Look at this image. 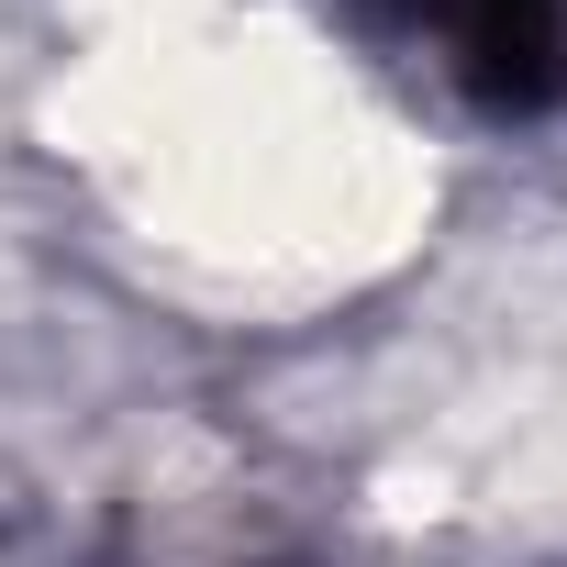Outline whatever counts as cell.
<instances>
[{
	"instance_id": "cell-1",
	"label": "cell",
	"mask_w": 567,
	"mask_h": 567,
	"mask_svg": "<svg viewBox=\"0 0 567 567\" xmlns=\"http://www.w3.org/2000/svg\"><path fill=\"white\" fill-rule=\"evenodd\" d=\"M412 23L478 112L534 123L567 101V0H412Z\"/></svg>"
}]
</instances>
